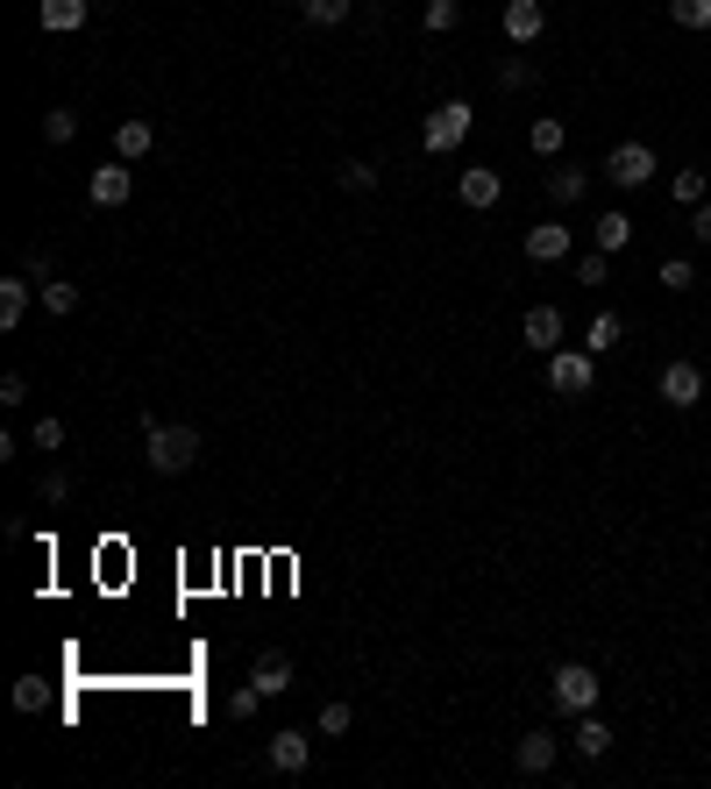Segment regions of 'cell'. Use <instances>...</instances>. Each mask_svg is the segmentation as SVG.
Returning a JSON list of instances; mask_svg holds the SVG:
<instances>
[{"label":"cell","instance_id":"6da1fadb","mask_svg":"<svg viewBox=\"0 0 711 789\" xmlns=\"http://www.w3.org/2000/svg\"><path fill=\"white\" fill-rule=\"evenodd\" d=\"M143 442H149V469L157 477H186L200 463V427H178V420H143Z\"/></svg>","mask_w":711,"mask_h":789},{"label":"cell","instance_id":"7a4b0ae2","mask_svg":"<svg viewBox=\"0 0 711 789\" xmlns=\"http://www.w3.org/2000/svg\"><path fill=\"white\" fill-rule=\"evenodd\" d=\"M477 108L470 100H442L427 121H420V149H434V157H448V149H463V135H470Z\"/></svg>","mask_w":711,"mask_h":789},{"label":"cell","instance_id":"3957f363","mask_svg":"<svg viewBox=\"0 0 711 789\" xmlns=\"http://www.w3.org/2000/svg\"><path fill=\"white\" fill-rule=\"evenodd\" d=\"M548 690H555V711H598L604 682H598V669H584V662H563Z\"/></svg>","mask_w":711,"mask_h":789},{"label":"cell","instance_id":"277c9868","mask_svg":"<svg viewBox=\"0 0 711 789\" xmlns=\"http://www.w3.org/2000/svg\"><path fill=\"white\" fill-rule=\"evenodd\" d=\"M591 385H598L591 348H555V356H548V391H563V399H584Z\"/></svg>","mask_w":711,"mask_h":789},{"label":"cell","instance_id":"5b68a950","mask_svg":"<svg viewBox=\"0 0 711 789\" xmlns=\"http://www.w3.org/2000/svg\"><path fill=\"white\" fill-rule=\"evenodd\" d=\"M604 178H612L619 192H641V186H655V149H647V143H619L612 157H604Z\"/></svg>","mask_w":711,"mask_h":789},{"label":"cell","instance_id":"8992f818","mask_svg":"<svg viewBox=\"0 0 711 789\" xmlns=\"http://www.w3.org/2000/svg\"><path fill=\"white\" fill-rule=\"evenodd\" d=\"M456 192H463V207H477V214H484V207L506 200V171H498V164H470V171L456 178Z\"/></svg>","mask_w":711,"mask_h":789},{"label":"cell","instance_id":"52a82bcc","mask_svg":"<svg viewBox=\"0 0 711 789\" xmlns=\"http://www.w3.org/2000/svg\"><path fill=\"white\" fill-rule=\"evenodd\" d=\"M662 399H669L676 413H690V405L704 399V370L698 363H669V370H662Z\"/></svg>","mask_w":711,"mask_h":789},{"label":"cell","instance_id":"ba28073f","mask_svg":"<svg viewBox=\"0 0 711 789\" xmlns=\"http://www.w3.org/2000/svg\"><path fill=\"white\" fill-rule=\"evenodd\" d=\"M520 335H526V348H541V356H555V348H563V307H526Z\"/></svg>","mask_w":711,"mask_h":789},{"label":"cell","instance_id":"9c48e42d","mask_svg":"<svg viewBox=\"0 0 711 789\" xmlns=\"http://www.w3.org/2000/svg\"><path fill=\"white\" fill-rule=\"evenodd\" d=\"M313 740L307 733H270V776H307Z\"/></svg>","mask_w":711,"mask_h":789},{"label":"cell","instance_id":"30bf717a","mask_svg":"<svg viewBox=\"0 0 711 789\" xmlns=\"http://www.w3.org/2000/svg\"><path fill=\"white\" fill-rule=\"evenodd\" d=\"M86 192H93V207H129V192H135L129 164H100V171L86 178Z\"/></svg>","mask_w":711,"mask_h":789},{"label":"cell","instance_id":"8fae6325","mask_svg":"<svg viewBox=\"0 0 711 789\" xmlns=\"http://www.w3.org/2000/svg\"><path fill=\"white\" fill-rule=\"evenodd\" d=\"M555 747H563L555 733H520V747H512L520 776H548V768H555Z\"/></svg>","mask_w":711,"mask_h":789},{"label":"cell","instance_id":"7c38bea8","mask_svg":"<svg viewBox=\"0 0 711 789\" xmlns=\"http://www.w3.org/2000/svg\"><path fill=\"white\" fill-rule=\"evenodd\" d=\"M526 256H534V264H563V256H569V227L563 221L526 227Z\"/></svg>","mask_w":711,"mask_h":789},{"label":"cell","instance_id":"4fadbf2b","mask_svg":"<svg viewBox=\"0 0 711 789\" xmlns=\"http://www.w3.org/2000/svg\"><path fill=\"white\" fill-rule=\"evenodd\" d=\"M541 29H548V8H541V0H506V36L512 43H534Z\"/></svg>","mask_w":711,"mask_h":789},{"label":"cell","instance_id":"5bb4252c","mask_svg":"<svg viewBox=\"0 0 711 789\" xmlns=\"http://www.w3.org/2000/svg\"><path fill=\"white\" fill-rule=\"evenodd\" d=\"M249 682H256L264 697H285V690H292V655H278V647H270V655H256Z\"/></svg>","mask_w":711,"mask_h":789},{"label":"cell","instance_id":"9a60e30c","mask_svg":"<svg viewBox=\"0 0 711 789\" xmlns=\"http://www.w3.org/2000/svg\"><path fill=\"white\" fill-rule=\"evenodd\" d=\"M149 149H157V129H149V121H121V129H114V157L121 164L149 157Z\"/></svg>","mask_w":711,"mask_h":789},{"label":"cell","instance_id":"2e32d148","mask_svg":"<svg viewBox=\"0 0 711 789\" xmlns=\"http://www.w3.org/2000/svg\"><path fill=\"white\" fill-rule=\"evenodd\" d=\"M584 192H591V171H577V164H555L548 171V200L555 207H577Z\"/></svg>","mask_w":711,"mask_h":789},{"label":"cell","instance_id":"e0dca14e","mask_svg":"<svg viewBox=\"0 0 711 789\" xmlns=\"http://www.w3.org/2000/svg\"><path fill=\"white\" fill-rule=\"evenodd\" d=\"M569 747H577V754H591V762H598V754L612 747V725H604L598 711H577V733H569Z\"/></svg>","mask_w":711,"mask_h":789},{"label":"cell","instance_id":"ac0fdd59","mask_svg":"<svg viewBox=\"0 0 711 789\" xmlns=\"http://www.w3.org/2000/svg\"><path fill=\"white\" fill-rule=\"evenodd\" d=\"M86 0H43V29H51V36H71V29H86Z\"/></svg>","mask_w":711,"mask_h":789},{"label":"cell","instance_id":"d6986e66","mask_svg":"<svg viewBox=\"0 0 711 789\" xmlns=\"http://www.w3.org/2000/svg\"><path fill=\"white\" fill-rule=\"evenodd\" d=\"M526 143H534V157H563V149H569V129H563V114H541L534 129H526Z\"/></svg>","mask_w":711,"mask_h":789},{"label":"cell","instance_id":"ffe728a7","mask_svg":"<svg viewBox=\"0 0 711 789\" xmlns=\"http://www.w3.org/2000/svg\"><path fill=\"white\" fill-rule=\"evenodd\" d=\"M22 313H29V278H0V327H22Z\"/></svg>","mask_w":711,"mask_h":789},{"label":"cell","instance_id":"44dd1931","mask_svg":"<svg viewBox=\"0 0 711 789\" xmlns=\"http://www.w3.org/2000/svg\"><path fill=\"white\" fill-rule=\"evenodd\" d=\"M43 313L71 321V313H79V285H65V278H43Z\"/></svg>","mask_w":711,"mask_h":789},{"label":"cell","instance_id":"7402d4cb","mask_svg":"<svg viewBox=\"0 0 711 789\" xmlns=\"http://www.w3.org/2000/svg\"><path fill=\"white\" fill-rule=\"evenodd\" d=\"M626 242H633V221L619 214V207H612V214H598V249H604V256H619Z\"/></svg>","mask_w":711,"mask_h":789},{"label":"cell","instance_id":"603a6c76","mask_svg":"<svg viewBox=\"0 0 711 789\" xmlns=\"http://www.w3.org/2000/svg\"><path fill=\"white\" fill-rule=\"evenodd\" d=\"M299 14L313 29H335V22H349V0H299Z\"/></svg>","mask_w":711,"mask_h":789},{"label":"cell","instance_id":"cb8c5ba5","mask_svg":"<svg viewBox=\"0 0 711 789\" xmlns=\"http://www.w3.org/2000/svg\"><path fill=\"white\" fill-rule=\"evenodd\" d=\"M619 335H626V327H619V313H598V321H591V342H584V348H591V356H612Z\"/></svg>","mask_w":711,"mask_h":789},{"label":"cell","instance_id":"d4e9b609","mask_svg":"<svg viewBox=\"0 0 711 789\" xmlns=\"http://www.w3.org/2000/svg\"><path fill=\"white\" fill-rule=\"evenodd\" d=\"M71 135H79V114H71V108H51V114H43V143H57V149H65Z\"/></svg>","mask_w":711,"mask_h":789},{"label":"cell","instance_id":"484cf974","mask_svg":"<svg viewBox=\"0 0 711 789\" xmlns=\"http://www.w3.org/2000/svg\"><path fill=\"white\" fill-rule=\"evenodd\" d=\"M669 22L676 29H711V0H669Z\"/></svg>","mask_w":711,"mask_h":789},{"label":"cell","instance_id":"4316f807","mask_svg":"<svg viewBox=\"0 0 711 789\" xmlns=\"http://www.w3.org/2000/svg\"><path fill=\"white\" fill-rule=\"evenodd\" d=\"M29 442H36L43 455H57V448H65V420H57V413H43L36 427H29Z\"/></svg>","mask_w":711,"mask_h":789},{"label":"cell","instance_id":"83f0119b","mask_svg":"<svg viewBox=\"0 0 711 789\" xmlns=\"http://www.w3.org/2000/svg\"><path fill=\"white\" fill-rule=\"evenodd\" d=\"M420 22L442 36V29H456V22H463V8H456V0H427V8H420Z\"/></svg>","mask_w":711,"mask_h":789},{"label":"cell","instance_id":"f1b7e54d","mask_svg":"<svg viewBox=\"0 0 711 789\" xmlns=\"http://www.w3.org/2000/svg\"><path fill=\"white\" fill-rule=\"evenodd\" d=\"M256 704H264V690H256V682L229 690V719H235V725H242V719H256Z\"/></svg>","mask_w":711,"mask_h":789},{"label":"cell","instance_id":"f546056e","mask_svg":"<svg viewBox=\"0 0 711 789\" xmlns=\"http://www.w3.org/2000/svg\"><path fill=\"white\" fill-rule=\"evenodd\" d=\"M349 725H356V711H349V704H321V740H342Z\"/></svg>","mask_w":711,"mask_h":789},{"label":"cell","instance_id":"4dcf8cb0","mask_svg":"<svg viewBox=\"0 0 711 789\" xmlns=\"http://www.w3.org/2000/svg\"><path fill=\"white\" fill-rule=\"evenodd\" d=\"M36 498H43V505H65V498H71V477H65V469H43Z\"/></svg>","mask_w":711,"mask_h":789},{"label":"cell","instance_id":"1f68e13d","mask_svg":"<svg viewBox=\"0 0 711 789\" xmlns=\"http://www.w3.org/2000/svg\"><path fill=\"white\" fill-rule=\"evenodd\" d=\"M662 285H669V292H690V285H698V270H690V256H669V264H662Z\"/></svg>","mask_w":711,"mask_h":789},{"label":"cell","instance_id":"d6a6232c","mask_svg":"<svg viewBox=\"0 0 711 789\" xmlns=\"http://www.w3.org/2000/svg\"><path fill=\"white\" fill-rule=\"evenodd\" d=\"M43 697H51V690H43V676H22V682H14V711H43Z\"/></svg>","mask_w":711,"mask_h":789},{"label":"cell","instance_id":"836d02e7","mask_svg":"<svg viewBox=\"0 0 711 789\" xmlns=\"http://www.w3.org/2000/svg\"><path fill=\"white\" fill-rule=\"evenodd\" d=\"M676 200H684V207H704V171H676Z\"/></svg>","mask_w":711,"mask_h":789},{"label":"cell","instance_id":"e575fe53","mask_svg":"<svg viewBox=\"0 0 711 789\" xmlns=\"http://www.w3.org/2000/svg\"><path fill=\"white\" fill-rule=\"evenodd\" d=\"M342 186H349V192H370V186H377V171H370L363 157H349V164H342Z\"/></svg>","mask_w":711,"mask_h":789},{"label":"cell","instance_id":"d590c367","mask_svg":"<svg viewBox=\"0 0 711 789\" xmlns=\"http://www.w3.org/2000/svg\"><path fill=\"white\" fill-rule=\"evenodd\" d=\"M604 264H612V256H604V249L577 256V285H604Z\"/></svg>","mask_w":711,"mask_h":789},{"label":"cell","instance_id":"8d00e7d4","mask_svg":"<svg viewBox=\"0 0 711 789\" xmlns=\"http://www.w3.org/2000/svg\"><path fill=\"white\" fill-rule=\"evenodd\" d=\"M498 86H506V93H520V86H534V65H520V57H512V65H498Z\"/></svg>","mask_w":711,"mask_h":789},{"label":"cell","instance_id":"74e56055","mask_svg":"<svg viewBox=\"0 0 711 789\" xmlns=\"http://www.w3.org/2000/svg\"><path fill=\"white\" fill-rule=\"evenodd\" d=\"M22 399H29V377L8 370V377H0V405H22Z\"/></svg>","mask_w":711,"mask_h":789},{"label":"cell","instance_id":"f35d334b","mask_svg":"<svg viewBox=\"0 0 711 789\" xmlns=\"http://www.w3.org/2000/svg\"><path fill=\"white\" fill-rule=\"evenodd\" d=\"M690 235H698V242H711V207H690Z\"/></svg>","mask_w":711,"mask_h":789}]
</instances>
